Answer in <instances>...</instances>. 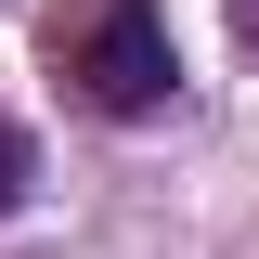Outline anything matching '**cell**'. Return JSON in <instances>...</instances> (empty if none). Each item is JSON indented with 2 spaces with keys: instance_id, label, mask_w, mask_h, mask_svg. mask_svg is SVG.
I'll return each mask as SVG.
<instances>
[{
  "instance_id": "cell-2",
  "label": "cell",
  "mask_w": 259,
  "mask_h": 259,
  "mask_svg": "<svg viewBox=\"0 0 259 259\" xmlns=\"http://www.w3.org/2000/svg\"><path fill=\"white\" fill-rule=\"evenodd\" d=\"M26 182H39V143H26V117H13V104H0V221H13V207H26Z\"/></svg>"
},
{
  "instance_id": "cell-1",
  "label": "cell",
  "mask_w": 259,
  "mask_h": 259,
  "mask_svg": "<svg viewBox=\"0 0 259 259\" xmlns=\"http://www.w3.org/2000/svg\"><path fill=\"white\" fill-rule=\"evenodd\" d=\"M52 65L78 78L91 117H168L182 104V52H168L156 0H52Z\"/></svg>"
},
{
  "instance_id": "cell-3",
  "label": "cell",
  "mask_w": 259,
  "mask_h": 259,
  "mask_svg": "<svg viewBox=\"0 0 259 259\" xmlns=\"http://www.w3.org/2000/svg\"><path fill=\"white\" fill-rule=\"evenodd\" d=\"M221 13H233V39H246V65H259V0H221Z\"/></svg>"
}]
</instances>
